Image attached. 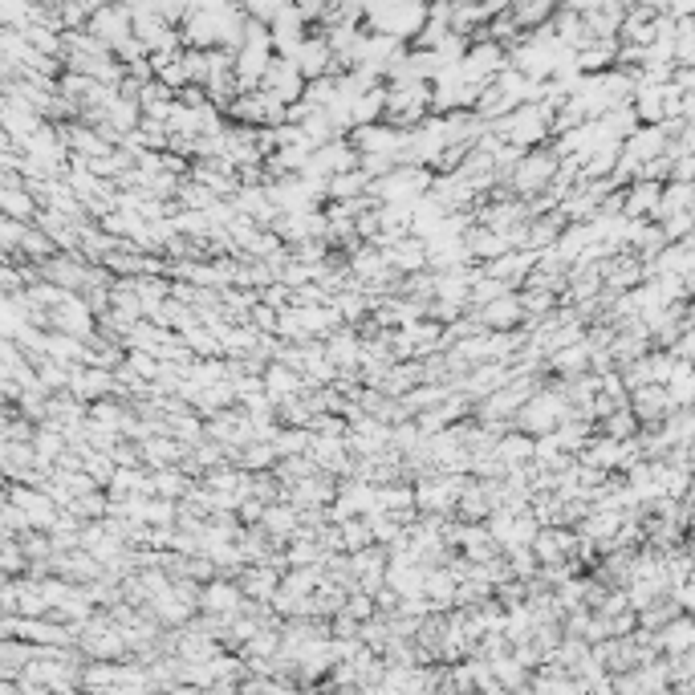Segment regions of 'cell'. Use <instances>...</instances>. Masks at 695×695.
<instances>
[{"label":"cell","mask_w":695,"mask_h":695,"mask_svg":"<svg viewBox=\"0 0 695 695\" xmlns=\"http://www.w3.org/2000/svg\"><path fill=\"white\" fill-rule=\"evenodd\" d=\"M366 25H370V33H383L395 41H415L427 29V5H370Z\"/></svg>","instance_id":"cell-1"},{"label":"cell","mask_w":695,"mask_h":695,"mask_svg":"<svg viewBox=\"0 0 695 695\" xmlns=\"http://www.w3.org/2000/svg\"><path fill=\"white\" fill-rule=\"evenodd\" d=\"M557 171H561V159L553 155V147H537V151H529L525 155V163L513 171V192L517 196H545L549 192V183L557 179Z\"/></svg>","instance_id":"cell-2"},{"label":"cell","mask_w":695,"mask_h":695,"mask_svg":"<svg viewBox=\"0 0 695 695\" xmlns=\"http://www.w3.org/2000/svg\"><path fill=\"white\" fill-rule=\"evenodd\" d=\"M90 37H98L102 45L118 49L122 41H131L135 37V17H131V5H98L94 21L86 25Z\"/></svg>","instance_id":"cell-3"},{"label":"cell","mask_w":695,"mask_h":695,"mask_svg":"<svg viewBox=\"0 0 695 695\" xmlns=\"http://www.w3.org/2000/svg\"><path fill=\"white\" fill-rule=\"evenodd\" d=\"M261 90H265L269 98H277L281 106H297V102L305 98L309 82H305V74L297 70V61L277 57L273 66H269V74H265V82H261Z\"/></svg>","instance_id":"cell-4"},{"label":"cell","mask_w":695,"mask_h":695,"mask_svg":"<svg viewBox=\"0 0 695 695\" xmlns=\"http://www.w3.org/2000/svg\"><path fill=\"white\" fill-rule=\"evenodd\" d=\"M118 391V374L110 370H98V366H74V378H70V395L78 403H102Z\"/></svg>","instance_id":"cell-5"},{"label":"cell","mask_w":695,"mask_h":695,"mask_svg":"<svg viewBox=\"0 0 695 695\" xmlns=\"http://www.w3.org/2000/svg\"><path fill=\"white\" fill-rule=\"evenodd\" d=\"M667 147H671V139H667L663 126H639V131L622 143V155H626L630 163L647 167V163L663 159V155H667Z\"/></svg>","instance_id":"cell-6"},{"label":"cell","mask_w":695,"mask_h":695,"mask_svg":"<svg viewBox=\"0 0 695 695\" xmlns=\"http://www.w3.org/2000/svg\"><path fill=\"white\" fill-rule=\"evenodd\" d=\"M630 411H635L639 423H667L675 415V403H671L667 387H643L630 395Z\"/></svg>","instance_id":"cell-7"},{"label":"cell","mask_w":695,"mask_h":695,"mask_svg":"<svg viewBox=\"0 0 695 695\" xmlns=\"http://www.w3.org/2000/svg\"><path fill=\"white\" fill-rule=\"evenodd\" d=\"M0 204H5V220L37 224V216H41V208H37V200L29 192V183L25 187H5V192H0Z\"/></svg>","instance_id":"cell-8"},{"label":"cell","mask_w":695,"mask_h":695,"mask_svg":"<svg viewBox=\"0 0 695 695\" xmlns=\"http://www.w3.org/2000/svg\"><path fill=\"white\" fill-rule=\"evenodd\" d=\"M659 647L671 655H691L695 651V618H671L659 635Z\"/></svg>","instance_id":"cell-9"},{"label":"cell","mask_w":695,"mask_h":695,"mask_svg":"<svg viewBox=\"0 0 695 695\" xmlns=\"http://www.w3.org/2000/svg\"><path fill=\"white\" fill-rule=\"evenodd\" d=\"M183 452H187V448L179 444V439H171V435H167V439H159V435H151V439H147V444H143V456H147V468H151V472H163V468H175Z\"/></svg>","instance_id":"cell-10"},{"label":"cell","mask_w":695,"mask_h":695,"mask_svg":"<svg viewBox=\"0 0 695 695\" xmlns=\"http://www.w3.org/2000/svg\"><path fill=\"white\" fill-rule=\"evenodd\" d=\"M362 192H370V175L362 167L330 179V204H358Z\"/></svg>","instance_id":"cell-11"},{"label":"cell","mask_w":695,"mask_h":695,"mask_svg":"<svg viewBox=\"0 0 695 695\" xmlns=\"http://www.w3.org/2000/svg\"><path fill=\"white\" fill-rule=\"evenodd\" d=\"M297 521H301V513L293 509V504H289V500H277V504H269V509H265L261 533H273V537H293V533H297Z\"/></svg>","instance_id":"cell-12"},{"label":"cell","mask_w":695,"mask_h":695,"mask_svg":"<svg viewBox=\"0 0 695 695\" xmlns=\"http://www.w3.org/2000/svg\"><path fill=\"white\" fill-rule=\"evenodd\" d=\"M590 358H594L590 342H578V346H565V350H557L549 362H553V370H557V374H565V378H582V374H586V366H590Z\"/></svg>","instance_id":"cell-13"},{"label":"cell","mask_w":695,"mask_h":695,"mask_svg":"<svg viewBox=\"0 0 695 695\" xmlns=\"http://www.w3.org/2000/svg\"><path fill=\"white\" fill-rule=\"evenodd\" d=\"M240 586H228V582H208V590L200 594V602L208 606V610H216V614H232L236 606H240Z\"/></svg>","instance_id":"cell-14"},{"label":"cell","mask_w":695,"mask_h":695,"mask_svg":"<svg viewBox=\"0 0 695 695\" xmlns=\"http://www.w3.org/2000/svg\"><path fill=\"white\" fill-rule=\"evenodd\" d=\"M602 435H606V439H618V444H630V439H639V419H635V411L622 407V411H614L610 419H602Z\"/></svg>","instance_id":"cell-15"},{"label":"cell","mask_w":695,"mask_h":695,"mask_svg":"<svg viewBox=\"0 0 695 695\" xmlns=\"http://www.w3.org/2000/svg\"><path fill=\"white\" fill-rule=\"evenodd\" d=\"M277 574L269 570V565H265V570H248L244 578H240V590L248 594V598H277Z\"/></svg>","instance_id":"cell-16"},{"label":"cell","mask_w":695,"mask_h":695,"mask_svg":"<svg viewBox=\"0 0 695 695\" xmlns=\"http://www.w3.org/2000/svg\"><path fill=\"white\" fill-rule=\"evenodd\" d=\"M521 305H525V318H541L557 305V297L549 289H521Z\"/></svg>","instance_id":"cell-17"}]
</instances>
